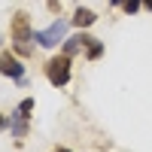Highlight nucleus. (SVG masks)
<instances>
[{"label":"nucleus","instance_id":"f257e3e1","mask_svg":"<svg viewBox=\"0 0 152 152\" xmlns=\"http://www.w3.org/2000/svg\"><path fill=\"white\" fill-rule=\"evenodd\" d=\"M46 79L55 88H64L70 82V55H58L46 61Z\"/></svg>","mask_w":152,"mask_h":152},{"label":"nucleus","instance_id":"f03ea898","mask_svg":"<svg viewBox=\"0 0 152 152\" xmlns=\"http://www.w3.org/2000/svg\"><path fill=\"white\" fill-rule=\"evenodd\" d=\"M31 21H28V12H15L12 18V46H15L18 55H31Z\"/></svg>","mask_w":152,"mask_h":152},{"label":"nucleus","instance_id":"7ed1b4c3","mask_svg":"<svg viewBox=\"0 0 152 152\" xmlns=\"http://www.w3.org/2000/svg\"><path fill=\"white\" fill-rule=\"evenodd\" d=\"M64 34H67V21L64 18H58V21H52L46 31H37V37L34 40L40 43L43 49H52V46H58L61 40H64Z\"/></svg>","mask_w":152,"mask_h":152},{"label":"nucleus","instance_id":"20e7f679","mask_svg":"<svg viewBox=\"0 0 152 152\" xmlns=\"http://www.w3.org/2000/svg\"><path fill=\"white\" fill-rule=\"evenodd\" d=\"M0 73L9 76V79H18V82H21V76H24V64H18V58H15V55L3 52V55H0Z\"/></svg>","mask_w":152,"mask_h":152},{"label":"nucleus","instance_id":"39448f33","mask_svg":"<svg viewBox=\"0 0 152 152\" xmlns=\"http://www.w3.org/2000/svg\"><path fill=\"white\" fill-rule=\"evenodd\" d=\"M94 21H97V15L91 9H85V6H79L73 12V24H76V28H88V24H94Z\"/></svg>","mask_w":152,"mask_h":152},{"label":"nucleus","instance_id":"423d86ee","mask_svg":"<svg viewBox=\"0 0 152 152\" xmlns=\"http://www.w3.org/2000/svg\"><path fill=\"white\" fill-rule=\"evenodd\" d=\"M28 119H31V116H24V113H18V110H15V116L9 119V128H12L15 137H24V134H28Z\"/></svg>","mask_w":152,"mask_h":152},{"label":"nucleus","instance_id":"0eeeda50","mask_svg":"<svg viewBox=\"0 0 152 152\" xmlns=\"http://www.w3.org/2000/svg\"><path fill=\"white\" fill-rule=\"evenodd\" d=\"M82 46H85V34H76V37H70V40L64 43V55H70V58H73V55L82 49Z\"/></svg>","mask_w":152,"mask_h":152},{"label":"nucleus","instance_id":"6e6552de","mask_svg":"<svg viewBox=\"0 0 152 152\" xmlns=\"http://www.w3.org/2000/svg\"><path fill=\"white\" fill-rule=\"evenodd\" d=\"M85 49H88V61H97L100 52H104V46H100V40H94V37L85 34Z\"/></svg>","mask_w":152,"mask_h":152},{"label":"nucleus","instance_id":"1a4fd4ad","mask_svg":"<svg viewBox=\"0 0 152 152\" xmlns=\"http://www.w3.org/2000/svg\"><path fill=\"white\" fill-rule=\"evenodd\" d=\"M119 6H122L125 12H128V15H134V12H137V9H140V6H143V0H122V3H119Z\"/></svg>","mask_w":152,"mask_h":152},{"label":"nucleus","instance_id":"9d476101","mask_svg":"<svg viewBox=\"0 0 152 152\" xmlns=\"http://www.w3.org/2000/svg\"><path fill=\"white\" fill-rule=\"evenodd\" d=\"M49 9H52V12H58V9H61V0H49Z\"/></svg>","mask_w":152,"mask_h":152},{"label":"nucleus","instance_id":"9b49d317","mask_svg":"<svg viewBox=\"0 0 152 152\" xmlns=\"http://www.w3.org/2000/svg\"><path fill=\"white\" fill-rule=\"evenodd\" d=\"M143 6H146V9H149V12H152V0H143Z\"/></svg>","mask_w":152,"mask_h":152},{"label":"nucleus","instance_id":"f8f14e48","mask_svg":"<svg viewBox=\"0 0 152 152\" xmlns=\"http://www.w3.org/2000/svg\"><path fill=\"white\" fill-rule=\"evenodd\" d=\"M3 128H6V119H3V116H0V131H3Z\"/></svg>","mask_w":152,"mask_h":152},{"label":"nucleus","instance_id":"ddd939ff","mask_svg":"<svg viewBox=\"0 0 152 152\" xmlns=\"http://www.w3.org/2000/svg\"><path fill=\"white\" fill-rule=\"evenodd\" d=\"M110 3H113V6H119V3H122V0H110Z\"/></svg>","mask_w":152,"mask_h":152},{"label":"nucleus","instance_id":"4468645a","mask_svg":"<svg viewBox=\"0 0 152 152\" xmlns=\"http://www.w3.org/2000/svg\"><path fill=\"white\" fill-rule=\"evenodd\" d=\"M55 152H70V149H55Z\"/></svg>","mask_w":152,"mask_h":152}]
</instances>
